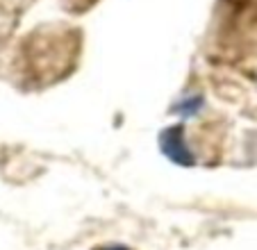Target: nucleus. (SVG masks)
Here are the masks:
<instances>
[{"instance_id":"f257e3e1","label":"nucleus","mask_w":257,"mask_h":250,"mask_svg":"<svg viewBox=\"0 0 257 250\" xmlns=\"http://www.w3.org/2000/svg\"><path fill=\"white\" fill-rule=\"evenodd\" d=\"M160 146H162V153L175 164H194V155H191L189 146L185 141V130L182 125H171L162 132V139H160Z\"/></svg>"},{"instance_id":"f03ea898","label":"nucleus","mask_w":257,"mask_h":250,"mask_svg":"<svg viewBox=\"0 0 257 250\" xmlns=\"http://www.w3.org/2000/svg\"><path fill=\"white\" fill-rule=\"evenodd\" d=\"M200 107H203V98H200V96H191V98H185L180 105H175L173 111H175V114H180L182 118H189V116L198 114Z\"/></svg>"},{"instance_id":"7ed1b4c3","label":"nucleus","mask_w":257,"mask_h":250,"mask_svg":"<svg viewBox=\"0 0 257 250\" xmlns=\"http://www.w3.org/2000/svg\"><path fill=\"white\" fill-rule=\"evenodd\" d=\"M93 250H130V248L121 245V243H105V245H96Z\"/></svg>"}]
</instances>
